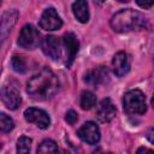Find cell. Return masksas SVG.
Listing matches in <instances>:
<instances>
[{"label":"cell","mask_w":154,"mask_h":154,"mask_svg":"<svg viewBox=\"0 0 154 154\" xmlns=\"http://www.w3.org/2000/svg\"><path fill=\"white\" fill-rule=\"evenodd\" d=\"M112 69L113 72L118 76L122 77L124 75H126L130 70V59L129 55L125 52H118L114 54L113 59H112Z\"/></svg>","instance_id":"7c38bea8"},{"label":"cell","mask_w":154,"mask_h":154,"mask_svg":"<svg viewBox=\"0 0 154 154\" xmlns=\"http://www.w3.org/2000/svg\"><path fill=\"white\" fill-rule=\"evenodd\" d=\"M0 5H1V1H0Z\"/></svg>","instance_id":"4316f807"},{"label":"cell","mask_w":154,"mask_h":154,"mask_svg":"<svg viewBox=\"0 0 154 154\" xmlns=\"http://www.w3.org/2000/svg\"><path fill=\"white\" fill-rule=\"evenodd\" d=\"M59 89V79L48 67L41 69L26 83L28 94L35 100H48Z\"/></svg>","instance_id":"6da1fadb"},{"label":"cell","mask_w":154,"mask_h":154,"mask_svg":"<svg viewBox=\"0 0 154 154\" xmlns=\"http://www.w3.org/2000/svg\"><path fill=\"white\" fill-rule=\"evenodd\" d=\"M31 138L26 136H22L17 141V154H30Z\"/></svg>","instance_id":"ac0fdd59"},{"label":"cell","mask_w":154,"mask_h":154,"mask_svg":"<svg viewBox=\"0 0 154 154\" xmlns=\"http://www.w3.org/2000/svg\"><path fill=\"white\" fill-rule=\"evenodd\" d=\"M102 154H114V153H111V152H109V153H102Z\"/></svg>","instance_id":"d4e9b609"},{"label":"cell","mask_w":154,"mask_h":154,"mask_svg":"<svg viewBox=\"0 0 154 154\" xmlns=\"http://www.w3.org/2000/svg\"><path fill=\"white\" fill-rule=\"evenodd\" d=\"M38 24H40L41 29L47 30V31H53V30H58L61 28L63 20L59 17V14L57 13V11L52 7H49L43 11Z\"/></svg>","instance_id":"52a82bcc"},{"label":"cell","mask_w":154,"mask_h":154,"mask_svg":"<svg viewBox=\"0 0 154 154\" xmlns=\"http://www.w3.org/2000/svg\"><path fill=\"white\" fill-rule=\"evenodd\" d=\"M42 52L52 60H58L61 54L60 41L55 36H46L41 42Z\"/></svg>","instance_id":"9c48e42d"},{"label":"cell","mask_w":154,"mask_h":154,"mask_svg":"<svg viewBox=\"0 0 154 154\" xmlns=\"http://www.w3.org/2000/svg\"><path fill=\"white\" fill-rule=\"evenodd\" d=\"M40 42V32L32 24H25L18 36V45L24 49H34Z\"/></svg>","instance_id":"277c9868"},{"label":"cell","mask_w":154,"mask_h":154,"mask_svg":"<svg viewBox=\"0 0 154 154\" xmlns=\"http://www.w3.org/2000/svg\"><path fill=\"white\" fill-rule=\"evenodd\" d=\"M95 103H96V97L91 91H89V90L82 91L81 99H79V105L83 109H90L95 106Z\"/></svg>","instance_id":"e0dca14e"},{"label":"cell","mask_w":154,"mask_h":154,"mask_svg":"<svg viewBox=\"0 0 154 154\" xmlns=\"http://www.w3.org/2000/svg\"><path fill=\"white\" fill-rule=\"evenodd\" d=\"M24 118L29 123L36 124L40 129H48L51 125V118L47 112H45L41 108L36 107H30L24 111Z\"/></svg>","instance_id":"8992f818"},{"label":"cell","mask_w":154,"mask_h":154,"mask_svg":"<svg viewBox=\"0 0 154 154\" xmlns=\"http://www.w3.org/2000/svg\"><path fill=\"white\" fill-rule=\"evenodd\" d=\"M64 46H65V51H66V65L71 66V64L73 63L76 54L78 52V40L76 37V35L73 32H67L64 35Z\"/></svg>","instance_id":"4fadbf2b"},{"label":"cell","mask_w":154,"mask_h":154,"mask_svg":"<svg viewBox=\"0 0 154 154\" xmlns=\"http://www.w3.org/2000/svg\"><path fill=\"white\" fill-rule=\"evenodd\" d=\"M1 100L8 109H17L22 102L18 85L13 82L6 83L1 89Z\"/></svg>","instance_id":"5b68a950"},{"label":"cell","mask_w":154,"mask_h":154,"mask_svg":"<svg viewBox=\"0 0 154 154\" xmlns=\"http://www.w3.org/2000/svg\"><path fill=\"white\" fill-rule=\"evenodd\" d=\"M0 149H1V143H0Z\"/></svg>","instance_id":"484cf974"},{"label":"cell","mask_w":154,"mask_h":154,"mask_svg":"<svg viewBox=\"0 0 154 154\" xmlns=\"http://www.w3.org/2000/svg\"><path fill=\"white\" fill-rule=\"evenodd\" d=\"M109 24L116 32H128L131 30L144 29L147 26V18L138 11L124 8L112 16Z\"/></svg>","instance_id":"7a4b0ae2"},{"label":"cell","mask_w":154,"mask_h":154,"mask_svg":"<svg viewBox=\"0 0 154 154\" xmlns=\"http://www.w3.org/2000/svg\"><path fill=\"white\" fill-rule=\"evenodd\" d=\"M152 132H153V129L150 128V129H149V134H148V138H149V141H150V142H153V138H152Z\"/></svg>","instance_id":"cb8c5ba5"},{"label":"cell","mask_w":154,"mask_h":154,"mask_svg":"<svg viewBox=\"0 0 154 154\" xmlns=\"http://www.w3.org/2000/svg\"><path fill=\"white\" fill-rule=\"evenodd\" d=\"M136 154H154V152L152 149H148V148H144V147H141L137 149Z\"/></svg>","instance_id":"7402d4cb"},{"label":"cell","mask_w":154,"mask_h":154,"mask_svg":"<svg viewBox=\"0 0 154 154\" xmlns=\"http://www.w3.org/2000/svg\"><path fill=\"white\" fill-rule=\"evenodd\" d=\"M116 112H117L116 106L113 105L111 99L106 97L100 101L97 106V111H96V117L101 123H108L114 118Z\"/></svg>","instance_id":"8fae6325"},{"label":"cell","mask_w":154,"mask_h":154,"mask_svg":"<svg viewBox=\"0 0 154 154\" xmlns=\"http://www.w3.org/2000/svg\"><path fill=\"white\" fill-rule=\"evenodd\" d=\"M123 107L126 113L130 114H143L147 111L146 96L140 89H132L124 94Z\"/></svg>","instance_id":"3957f363"},{"label":"cell","mask_w":154,"mask_h":154,"mask_svg":"<svg viewBox=\"0 0 154 154\" xmlns=\"http://www.w3.org/2000/svg\"><path fill=\"white\" fill-rule=\"evenodd\" d=\"M12 67L16 72H19V73H24L26 71V63H25V59L20 55H14L12 58Z\"/></svg>","instance_id":"ffe728a7"},{"label":"cell","mask_w":154,"mask_h":154,"mask_svg":"<svg viewBox=\"0 0 154 154\" xmlns=\"http://www.w3.org/2000/svg\"><path fill=\"white\" fill-rule=\"evenodd\" d=\"M37 154H59L58 144L53 140H43L38 144Z\"/></svg>","instance_id":"2e32d148"},{"label":"cell","mask_w":154,"mask_h":154,"mask_svg":"<svg viewBox=\"0 0 154 154\" xmlns=\"http://www.w3.org/2000/svg\"><path fill=\"white\" fill-rule=\"evenodd\" d=\"M77 119H78V116H77V113L73 111V109H70L67 113H66V117H65V120L69 123V124H71V125H73L76 122H77Z\"/></svg>","instance_id":"44dd1931"},{"label":"cell","mask_w":154,"mask_h":154,"mask_svg":"<svg viewBox=\"0 0 154 154\" xmlns=\"http://www.w3.org/2000/svg\"><path fill=\"white\" fill-rule=\"evenodd\" d=\"M13 128H14L13 119L5 113H0V132H10Z\"/></svg>","instance_id":"d6986e66"},{"label":"cell","mask_w":154,"mask_h":154,"mask_svg":"<svg viewBox=\"0 0 154 154\" xmlns=\"http://www.w3.org/2000/svg\"><path fill=\"white\" fill-rule=\"evenodd\" d=\"M72 12H73V14L78 22L87 23L89 20V10H88L87 1L79 0V1L73 2L72 4Z\"/></svg>","instance_id":"9a60e30c"},{"label":"cell","mask_w":154,"mask_h":154,"mask_svg":"<svg viewBox=\"0 0 154 154\" xmlns=\"http://www.w3.org/2000/svg\"><path fill=\"white\" fill-rule=\"evenodd\" d=\"M78 137L88 144H96L100 141V129L94 122L84 123L77 131Z\"/></svg>","instance_id":"ba28073f"},{"label":"cell","mask_w":154,"mask_h":154,"mask_svg":"<svg viewBox=\"0 0 154 154\" xmlns=\"http://www.w3.org/2000/svg\"><path fill=\"white\" fill-rule=\"evenodd\" d=\"M18 11L17 10H8L4 13L2 19L0 22V42H2L10 34L11 29L14 26L17 19H18Z\"/></svg>","instance_id":"30bf717a"},{"label":"cell","mask_w":154,"mask_h":154,"mask_svg":"<svg viewBox=\"0 0 154 154\" xmlns=\"http://www.w3.org/2000/svg\"><path fill=\"white\" fill-rule=\"evenodd\" d=\"M107 77H108L107 70L103 66H99V67L90 70L85 75V82H88L89 84H93V85H99L101 83H105Z\"/></svg>","instance_id":"5bb4252c"},{"label":"cell","mask_w":154,"mask_h":154,"mask_svg":"<svg viewBox=\"0 0 154 154\" xmlns=\"http://www.w3.org/2000/svg\"><path fill=\"white\" fill-rule=\"evenodd\" d=\"M136 4L140 6V7H142V8H150L152 6H153V1H148V2H141V1H136Z\"/></svg>","instance_id":"603a6c76"}]
</instances>
